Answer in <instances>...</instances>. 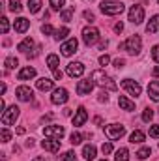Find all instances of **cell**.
<instances>
[{
    "instance_id": "obj_1",
    "label": "cell",
    "mask_w": 159,
    "mask_h": 161,
    "mask_svg": "<svg viewBox=\"0 0 159 161\" xmlns=\"http://www.w3.org/2000/svg\"><path fill=\"white\" fill-rule=\"evenodd\" d=\"M92 80H94V84L101 86L103 90H111V92H114V90L118 88V84L111 79L105 71H101V69H96V71L92 73Z\"/></svg>"
},
{
    "instance_id": "obj_2",
    "label": "cell",
    "mask_w": 159,
    "mask_h": 161,
    "mask_svg": "<svg viewBox=\"0 0 159 161\" xmlns=\"http://www.w3.org/2000/svg\"><path fill=\"white\" fill-rule=\"evenodd\" d=\"M99 9L105 13V15H120L125 8L122 2H116V0H105L99 4Z\"/></svg>"
},
{
    "instance_id": "obj_3",
    "label": "cell",
    "mask_w": 159,
    "mask_h": 161,
    "mask_svg": "<svg viewBox=\"0 0 159 161\" xmlns=\"http://www.w3.org/2000/svg\"><path fill=\"white\" fill-rule=\"evenodd\" d=\"M19 107L17 105H11V107H8L4 113H2V125H13L15 120L19 118Z\"/></svg>"
},
{
    "instance_id": "obj_4",
    "label": "cell",
    "mask_w": 159,
    "mask_h": 161,
    "mask_svg": "<svg viewBox=\"0 0 159 161\" xmlns=\"http://www.w3.org/2000/svg\"><path fill=\"white\" fill-rule=\"evenodd\" d=\"M99 40V30L96 26H84L82 28V41L90 47V45H96Z\"/></svg>"
},
{
    "instance_id": "obj_5",
    "label": "cell",
    "mask_w": 159,
    "mask_h": 161,
    "mask_svg": "<svg viewBox=\"0 0 159 161\" xmlns=\"http://www.w3.org/2000/svg\"><path fill=\"white\" fill-rule=\"evenodd\" d=\"M123 49L129 53V54H139L140 53V49H142V40H140V36H131V38H127V41L123 43Z\"/></svg>"
},
{
    "instance_id": "obj_6",
    "label": "cell",
    "mask_w": 159,
    "mask_h": 161,
    "mask_svg": "<svg viewBox=\"0 0 159 161\" xmlns=\"http://www.w3.org/2000/svg\"><path fill=\"white\" fill-rule=\"evenodd\" d=\"M105 133H107V137H109L111 141H118L120 137L125 133V127L120 125V124H111V125L105 127Z\"/></svg>"
},
{
    "instance_id": "obj_7",
    "label": "cell",
    "mask_w": 159,
    "mask_h": 161,
    "mask_svg": "<svg viewBox=\"0 0 159 161\" xmlns=\"http://www.w3.org/2000/svg\"><path fill=\"white\" fill-rule=\"evenodd\" d=\"M129 21L133 25H140L144 21V9H142V6H139V4L131 6V9H129Z\"/></svg>"
},
{
    "instance_id": "obj_8",
    "label": "cell",
    "mask_w": 159,
    "mask_h": 161,
    "mask_svg": "<svg viewBox=\"0 0 159 161\" xmlns=\"http://www.w3.org/2000/svg\"><path fill=\"white\" fill-rule=\"evenodd\" d=\"M122 88H125L131 96H140V92H142V88H140V84L137 82V80H133V79H123L122 80Z\"/></svg>"
},
{
    "instance_id": "obj_9",
    "label": "cell",
    "mask_w": 159,
    "mask_h": 161,
    "mask_svg": "<svg viewBox=\"0 0 159 161\" xmlns=\"http://www.w3.org/2000/svg\"><path fill=\"white\" fill-rule=\"evenodd\" d=\"M68 90L66 88H56V90H52V96H51V101L54 103V105H64L66 101H68Z\"/></svg>"
},
{
    "instance_id": "obj_10",
    "label": "cell",
    "mask_w": 159,
    "mask_h": 161,
    "mask_svg": "<svg viewBox=\"0 0 159 161\" xmlns=\"http://www.w3.org/2000/svg\"><path fill=\"white\" fill-rule=\"evenodd\" d=\"M66 133V129L62 125H47L43 127V135L45 137H52V139H62Z\"/></svg>"
},
{
    "instance_id": "obj_11",
    "label": "cell",
    "mask_w": 159,
    "mask_h": 161,
    "mask_svg": "<svg viewBox=\"0 0 159 161\" xmlns=\"http://www.w3.org/2000/svg\"><path fill=\"white\" fill-rule=\"evenodd\" d=\"M66 73L69 75V77H82V73H84V66L80 64V62H69L68 64V68H66Z\"/></svg>"
},
{
    "instance_id": "obj_12",
    "label": "cell",
    "mask_w": 159,
    "mask_h": 161,
    "mask_svg": "<svg viewBox=\"0 0 159 161\" xmlns=\"http://www.w3.org/2000/svg\"><path fill=\"white\" fill-rule=\"evenodd\" d=\"M15 96H17L19 101H30V99L34 97V92H32L30 86H19V88L15 90Z\"/></svg>"
},
{
    "instance_id": "obj_13",
    "label": "cell",
    "mask_w": 159,
    "mask_h": 161,
    "mask_svg": "<svg viewBox=\"0 0 159 161\" xmlns=\"http://www.w3.org/2000/svg\"><path fill=\"white\" fill-rule=\"evenodd\" d=\"M41 148L47 150V152H58V150H60V139L47 137L45 141H41Z\"/></svg>"
},
{
    "instance_id": "obj_14",
    "label": "cell",
    "mask_w": 159,
    "mask_h": 161,
    "mask_svg": "<svg viewBox=\"0 0 159 161\" xmlns=\"http://www.w3.org/2000/svg\"><path fill=\"white\" fill-rule=\"evenodd\" d=\"M77 47H79V41L75 40V38H71V40H68L62 47H60V51H62L64 56H71V54L77 51Z\"/></svg>"
},
{
    "instance_id": "obj_15",
    "label": "cell",
    "mask_w": 159,
    "mask_h": 161,
    "mask_svg": "<svg viewBox=\"0 0 159 161\" xmlns=\"http://www.w3.org/2000/svg\"><path fill=\"white\" fill-rule=\"evenodd\" d=\"M92 88H94V80H90V79H82V80L77 82V94H79V96H86V94H90Z\"/></svg>"
},
{
    "instance_id": "obj_16",
    "label": "cell",
    "mask_w": 159,
    "mask_h": 161,
    "mask_svg": "<svg viewBox=\"0 0 159 161\" xmlns=\"http://www.w3.org/2000/svg\"><path fill=\"white\" fill-rule=\"evenodd\" d=\"M86 120H88V113H86V109H84V107H79L77 113H75V116H73V125L79 127V125H82Z\"/></svg>"
},
{
    "instance_id": "obj_17",
    "label": "cell",
    "mask_w": 159,
    "mask_h": 161,
    "mask_svg": "<svg viewBox=\"0 0 159 161\" xmlns=\"http://www.w3.org/2000/svg\"><path fill=\"white\" fill-rule=\"evenodd\" d=\"M28 26H30V21L25 19V17H19V19H15V23H13V28H15V32H19V34H25V32L28 30Z\"/></svg>"
},
{
    "instance_id": "obj_18",
    "label": "cell",
    "mask_w": 159,
    "mask_h": 161,
    "mask_svg": "<svg viewBox=\"0 0 159 161\" xmlns=\"http://www.w3.org/2000/svg\"><path fill=\"white\" fill-rule=\"evenodd\" d=\"M36 77V69L34 68H30V66H26V68H23L21 71H19V75H17V79L19 80H30Z\"/></svg>"
},
{
    "instance_id": "obj_19",
    "label": "cell",
    "mask_w": 159,
    "mask_h": 161,
    "mask_svg": "<svg viewBox=\"0 0 159 161\" xmlns=\"http://www.w3.org/2000/svg\"><path fill=\"white\" fill-rule=\"evenodd\" d=\"M96 156H97V150H96L94 144H86V146L82 148V158H84L86 161L96 159Z\"/></svg>"
},
{
    "instance_id": "obj_20",
    "label": "cell",
    "mask_w": 159,
    "mask_h": 161,
    "mask_svg": "<svg viewBox=\"0 0 159 161\" xmlns=\"http://www.w3.org/2000/svg\"><path fill=\"white\" fill-rule=\"evenodd\" d=\"M148 96L152 101H159V82L157 80H152L148 84Z\"/></svg>"
},
{
    "instance_id": "obj_21",
    "label": "cell",
    "mask_w": 159,
    "mask_h": 161,
    "mask_svg": "<svg viewBox=\"0 0 159 161\" xmlns=\"http://www.w3.org/2000/svg\"><path fill=\"white\" fill-rule=\"evenodd\" d=\"M36 86H38V90H41V92L52 90V80H51V79H47V77H41V79L36 80Z\"/></svg>"
},
{
    "instance_id": "obj_22",
    "label": "cell",
    "mask_w": 159,
    "mask_h": 161,
    "mask_svg": "<svg viewBox=\"0 0 159 161\" xmlns=\"http://www.w3.org/2000/svg\"><path fill=\"white\" fill-rule=\"evenodd\" d=\"M118 105L123 109V111H135V101L127 99L125 96H120L118 97Z\"/></svg>"
},
{
    "instance_id": "obj_23",
    "label": "cell",
    "mask_w": 159,
    "mask_h": 161,
    "mask_svg": "<svg viewBox=\"0 0 159 161\" xmlns=\"http://www.w3.org/2000/svg\"><path fill=\"white\" fill-rule=\"evenodd\" d=\"M144 139H146V135H144L140 129H135V131L129 135V142H133V144H140V142H144Z\"/></svg>"
},
{
    "instance_id": "obj_24",
    "label": "cell",
    "mask_w": 159,
    "mask_h": 161,
    "mask_svg": "<svg viewBox=\"0 0 159 161\" xmlns=\"http://www.w3.org/2000/svg\"><path fill=\"white\" fill-rule=\"evenodd\" d=\"M32 47H34V40H32V38H25V40L17 45V51H21V53H28Z\"/></svg>"
},
{
    "instance_id": "obj_25",
    "label": "cell",
    "mask_w": 159,
    "mask_h": 161,
    "mask_svg": "<svg viewBox=\"0 0 159 161\" xmlns=\"http://www.w3.org/2000/svg\"><path fill=\"white\" fill-rule=\"evenodd\" d=\"M159 30V15H154L152 19H150V23L146 25V32L148 34H154V32H157Z\"/></svg>"
},
{
    "instance_id": "obj_26",
    "label": "cell",
    "mask_w": 159,
    "mask_h": 161,
    "mask_svg": "<svg viewBox=\"0 0 159 161\" xmlns=\"http://www.w3.org/2000/svg\"><path fill=\"white\" fill-rule=\"evenodd\" d=\"M47 66H49V69L56 71L58 66H60V58H58L56 54H49V56H47Z\"/></svg>"
},
{
    "instance_id": "obj_27",
    "label": "cell",
    "mask_w": 159,
    "mask_h": 161,
    "mask_svg": "<svg viewBox=\"0 0 159 161\" xmlns=\"http://www.w3.org/2000/svg\"><path fill=\"white\" fill-rule=\"evenodd\" d=\"M114 161H129V152H127V148H120V150H116Z\"/></svg>"
},
{
    "instance_id": "obj_28",
    "label": "cell",
    "mask_w": 159,
    "mask_h": 161,
    "mask_svg": "<svg viewBox=\"0 0 159 161\" xmlns=\"http://www.w3.org/2000/svg\"><path fill=\"white\" fill-rule=\"evenodd\" d=\"M73 13H75V8H64L60 11V17H62V21H71Z\"/></svg>"
},
{
    "instance_id": "obj_29",
    "label": "cell",
    "mask_w": 159,
    "mask_h": 161,
    "mask_svg": "<svg viewBox=\"0 0 159 161\" xmlns=\"http://www.w3.org/2000/svg\"><path fill=\"white\" fill-rule=\"evenodd\" d=\"M68 34H69V28H68V26H62V28H58V30H56V32H54V40H66V36H68Z\"/></svg>"
},
{
    "instance_id": "obj_30",
    "label": "cell",
    "mask_w": 159,
    "mask_h": 161,
    "mask_svg": "<svg viewBox=\"0 0 159 161\" xmlns=\"http://www.w3.org/2000/svg\"><path fill=\"white\" fill-rule=\"evenodd\" d=\"M28 9L30 13H38L41 9V0H28Z\"/></svg>"
},
{
    "instance_id": "obj_31",
    "label": "cell",
    "mask_w": 159,
    "mask_h": 161,
    "mask_svg": "<svg viewBox=\"0 0 159 161\" xmlns=\"http://www.w3.org/2000/svg\"><path fill=\"white\" fill-rule=\"evenodd\" d=\"M152 156V148L150 146H144V148H140L139 152H137V158L139 159H146V158H150Z\"/></svg>"
},
{
    "instance_id": "obj_32",
    "label": "cell",
    "mask_w": 159,
    "mask_h": 161,
    "mask_svg": "<svg viewBox=\"0 0 159 161\" xmlns=\"http://www.w3.org/2000/svg\"><path fill=\"white\" fill-rule=\"evenodd\" d=\"M4 66H6V69H13L15 66H19V60L15 56H8L6 62H4Z\"/></svg>"
},
{
    "instance_id": "obj_33",
    "label": "cell",
    "mask_w": 159,
    "mask_h": 161,
    "mask_svg": "<svg viewBox=\"0 0 159 161\" xmlns=\"http://www.w3.org/2000/svg\"><path fill=\"white\" fill-rule=\"evenodd\" d=\"M49 4H51V8H52L54 11H60V9H64L66 0H49Z\"/></svg>"
},
{
    "instance_id": "obj_34",
    "label": "cell",
    "mask_w": 159,
    "mask_h": 161,
    "mask_svg": "<svg viewBox=\"0 0 159 161\" xmlns=\"http://www.w3.org/2000/svg\"><path fill=\"white\" fill-rule=\"evenodd\" d=\"M9 9L13 13H21L23 11V6L19 4V0H9Z\"/></svg>"
},
{
    "instance_id": "obj_35",
    "label": "cell",
    "mask_w": 159,
    "mask_h": 161,
    "mask_svg": "<svg viewBox=\"0 0 159 161\" xmlns=\"http://www.w3.org/2000/svg\"><path fill=\"white\" fill-rule=\"evenodd\" d=\"M152 118H154V111L152 109H144V113H142V122H152Z\"/></svg>"
},
{
    "instance_id": "obj_36",
    "label": "cell",
    "mask_w": 159,
    "mask_h": 161,
    "mask_svg": "<svg viewBox=\"0 0 159 161\" xmlns=\"http://www.w3.org/2000/svg\"><path fill=\"white\" fill-rule=\"evenodd\" d=\"M62 161H77V154H75L73 150H69V152H66V154L62 156Z\"/></svg>"
},
{
    "instance_id": "obj_37",
    "label": "cell",
    "mask_w": 159,
    "mask_h": 161,
    "mask_svg": "<svg viewBox=\"0 0 159 161\" xmlns=\"http://www.w3.org/2000/svg\"><path fill=\"white\" fill-rule=\"evenodd\" d=\"M0 30H2V34H8V30H9V23H8L6 17L0 19Z\"/></svg>"
},
{
    "instance_id": "obj_38",
    "label": "cell",
    "mask_w": 159,
    "mask_h": 161,
    "mask_svg": "<svg viewBox=\"0 0 159 161\" xmlns=\"http://www.w3.org/2000/svg\"><path fill=\"white\" fill-rule=\"evenodd\" d=\"M0 139H2V142H9V141H11V133L4 127V129L0 131Z\"/></svg>"
},
{
    "instance_id": "obj_39",
    "label": "cell",
    "mask_w": 159,
    "mask_h": 161,
    "mask_svg": "<svg viewBox=\"0 0 159 161\" xmlns=\"http://www.w3.org/2000/svg\"><path fill=\"white\" fill-rule=\"evenodd\" d=\"M69 141H71V144H80V141H82V135L80 133H71V137H69Z\"/></svg>"
},
{
    "instance_id": "obj_40",
    "label": "cell",
    "mask_w": 159,
    "mask_h": 161,
    "mask_svg": "<svg viewBox=\"0 0 159 161\" xmlns=\"http://www.w3.org/2000/svg\"><path fill=\"white\" fill-rule=\"evenodd\" d=\"M101 152H103L105 156H109V154L112 152V144H111V142H103V146H101Z\"/></svg>"
},
{
    "instance_id": "obj_41",
    "label": "cell",
    "mask_w": 159,
    "mask_h": 161,
    "mask_svg": "<svg viewBox=\"0 0 159 161\" xmlns=\"http://www.w3.org/2000/svg\"><path fill=\"white\" fill-rule=\"evenodd\" d=\"M41 32H43L45 36H51L54 30H52V26H51V25H43V26H41Z\"/></svg>"
},
{
    "instance_id": "obj_42",
    "label": "cell",
    "mask_w": 159,
    "mask_h": 161,
    "mask_svg": "<svg viewBox=\"0 0 159 161\" xmlns=\"http://www.w3.org/2000/svg\"><path fill=\"white\" fill-rule=\"evenodd\" d=\"M150 137H156V139L159 137V124H157V125H152V127H150Z\"/></svg>"
},
{
    "instance_id": "obj_43",
    "label": "cell",
    "mask_w": 159,
    "mask_h": 161,
    "mask_svg": "<svg viewBox=\"0 0 159 161\" xmlns=\"http://www.w3.org/2000/svg\"><path fill=\"white\" fill-rule=\"evenodd\" d=\"M152 58H154V60L159 64V45H156V47L152 49Z\"/></svg>"
},
{
    "instance_id": "obj_44",
    "label": "cell",
    "mask_w": 159,
    "mask_h": 161,
    "mask_svg": "<svg viewBox=\"0 0 159 161\" xmlns=\"http://www.w3.org/2000/svg\"><path fill=\"white\" fill-rule=\"evenodd\" d=\"M109 62H111V58H109L107 54H101V56H99V64H101V66H107Z\"/></svg>"
},
{
    "instance_id": "obj_45",
    "label": "cell",
    "mask_w": 159,
    "mask_h": 161,
    "mask_svg": "<svg viewBox=\"0 0 159 161\" xmlns=\"http://www.w3.org/2000/svg\"><path fill=\"white\" fill-rule=\"evenodd\" d=\"M123 66H125V62H123L122 58H116V60H114V68H118V69H122Z\"/></svg>"
},
{
    "instance_id": "obj_46",
    "label": "cell",
    "mask_w": 159,
    "mask_h": 161,
    "mask_svg": "<svg viewBox=\"0 0 159 161\" xmlns=\"http://www.w3.org/2000/svg\"><path fill=\"white\" fill-rule=\"evenodd\" d=\"M84 19H88V21L92 23V21H94V13H92V11H84Z\"/></svg>"
},
{
    "instance_id": "obj_47",
    "label": "cell",
    "mask_w": 159,
    "mask_h": 161,
    "mask_svg": "<svg viewBox=\"0 0 159 161\" xmlns=\"http://www.w3.org/2000/svg\"><path fill=\"white\" fill-rule=\"evenodd\" d=\"M114 30H116V32H123V25H122V23H116V25H114Z\"/></svg>"
},
{
    "instance_id": "obj_48",
    "label": "cell",
    "mask_w": 159,
    "mask_h": 161,
    "mask_svg": "<svg viewBox=\"0 0 159 161\" xmlns=\"http://www.w3.org/2000/svg\"><path fill=\"white\" fill-rule=\"evenodd\" d=\"M52 73H54V79H62V77H64V73H62V71H60V69H56V71H52Z\"/></svg>"
},
{
    "instance_id": "obj_49",
    "label": "cell",
    "mask_w": 159,
    "mask_h": 161,
    "mask_svg": "<svg viewBox=\"0 0 159 161\" xmlns=\"http://www.w3.org/2000/svg\"><path fill=\"white\" fill-rule=\"evenodd\" d=\"M99 101L103 103V101H109V96H107V92H103L101 96H99Z\"/></svg>"
},
{
    "instance_id": "obj_50",
    "label": "cell",
    "mask_w": 159,
    "mask_h": 161,
    "mask_svg": "<svg viewBox=\"0 0 159 161\" xmlns=\"http://www.w3.org/2000/svg\"><path fill=\"white\" fill-rule=\"evenodd\" d=\"M107 45H109V41H107V40L101 41V43H99V49H101V51H105V49H107Z\"/></svg>"
},
{
    "instance_id": "obj_51",
    "label": "cell",
    "mask_w": 159,
    "mask_h": 161,
    "mask_svg": "<svg viewBox=\"0 0 159 161\" xmlns=\"http://www.w3.org/2000/svg\"><path fill=\"white\" fill-rule=\"evenodd\" d=\"M154 77H159V66L157 68H154Z\"/></svg>"
},
{
    "instance_id": "obj_52",
    "label": "cell",
    "mask_w": 159,
    "mask_h": 161,
    "mask_svg": "<svg viewBox=\"0 0 159 161\" xmlns=\"http://www.w3.org/2000/svg\"><path fill=\"white\" fill-rule=\"evenodd\" d=\"M32 161H45V158H41V156H38V158H34Z\"/></svg>"
},
{
    "instance_id": "obj_53",
    "label": "cell",
    "mask_w": 159,
    "mask_h": 161,
    "mask_svg": "<svg viewBox=\"0 0 159 161\" xmlns=\"http://www.w3.org/2000/svg\"><path fill=\"white\" fill-rule=\"evenodd\" d=\"M101 161H107V159H101Z\"/></svg>"
},
{
    "instance_id": "obj_54",
    "label": "cell",
    "mask_w": 159,
    "mask_h": 161,
    "mask_svg": "<svg viewBox=\"0 0 159 161\" xmlns=\"http://www.w3.org/2000/svg\"><path fill=\"white\" fill-rule=\"evenodd\" d=\"M157 4H159V0H157Z\"/></svg>"
}]
</instances>
